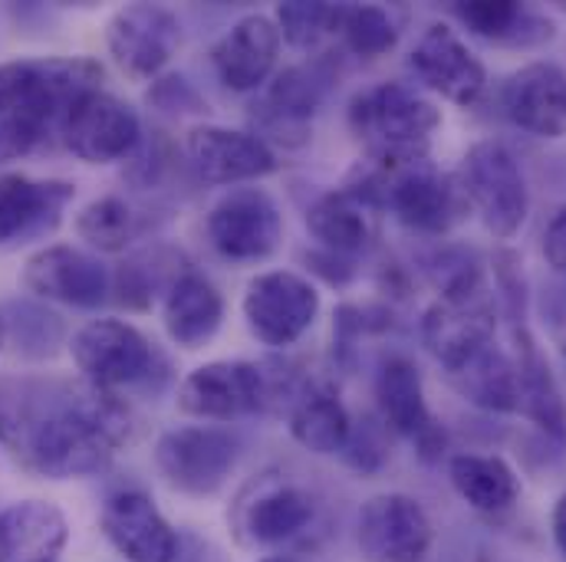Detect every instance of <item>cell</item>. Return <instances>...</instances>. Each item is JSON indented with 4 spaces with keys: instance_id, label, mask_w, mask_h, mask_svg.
I'll list each match as a JSON object with an SVG mask.
<instances>
[{
    "instance_id": "6da1fadb",
    "label": "cell",
    "mask_w": 566,
    "mask_h": 562,
    "mask_svg": "<svg viewBox=\"0 0 566 562\" xmlns=\"http://www.w3.org/2000/svg\"><path fill=\"white\" fill-rule=\"evenodd\" d=\"M129 409L96 385L3 389L0 441L36 474L53 480L103 470L129 437Z\"/></svg>"
},
{
    "instance_id": "7a4b0ae2",
    "label": "cell",
    "mask_w": 566,
    "mask_h": 562,
    "mask_svg": "<svg viewBox=\"0 0 566 562\" xmlns=\"http://www.w3.org/2000/svg\"><path fill=\"white\" fill-rule=\"evenodd\" d=\"M103 66L86 56L13 60L0 66V126L27 141L43 145L63 129L73 106L96 93Z\"/></svg>"
},
{
    "instance_id": "3957f363",
    "label": "cell",
    "mask_w": 566,
    "mask_h": 562,
    "mask_svg": "<svg viewBox=\"0 0 566 562\" xmlns=\"http://www.w3.org/2000/svg\"><path fill=\"white\" fill-rule=\"evenodd\" d=\"M349 123L379 161L419 165L428 155L431 132L438 129L441 116L416 89L402 83H382L356 96Z\"/></svg>"
},
{
    "instance_id": "277c9868",
    "label": "cell",
    "mask_w": 566,
    "mask_h": 562,
    "mask_svg": "<svg viewBox=\"0 0 566 562\" xmlns=\"http://www.w3.org/2000/svg\"><path fill=\"white\" fill-rule=\"evenodd\" d=\"M494 303L474 271H458L444 283L441 299L424 312L422 339L428 352L454 372L481 349L494 346Z\"/></svg>"
},
{
    "instance_id": "5b68a950",
    "label": "cell",
    "mask_w": 566,
    "mask_h": 562,
    "mask_svg": "<svg viewBox=\"0 0 566 562\" xmlns=\"http://www.w3.org/2000/svg\"><path fill=\"white\" fill-rule=\"evenodd\" d=\"M464 201L494 237H514L527 221V181L517 158L501 141H478L461 165Z\"/></svg>"
},
{
    "instance_id": "8992f818",
    "label": "cell",
    "mask_w": 566,
    "mask_h": 562,
    "mask_svg": "<svg viewBox=\"0 0 566 562\" xmlns=\"http://www.w3.org/2000/svg\"><path fill=\"white\" fill-rule=\"evenodd\" d=\"M155 464L165 480L191 497H211L238 464V441L221 427H175L155 444Z\"/></svg>"
},
{
    "instance_id": "52a82bcc",
    "label": "cell",
    "mask_w": 566,
    "mask_h": 562,
    "mask_svg": "<svg viewBox=\"0 0 566 562\" xmlns=\"http://www.w3.org/2000/svg\"><path fill=\"white\" fill-rule=\"evenodd\" d=\"M73 362L90 385L116 392L139 385L155 372V349L123 319H93L73 336Z\"/></svg>"
},
{
    "instance_id": "ba28073f",
    "label": "cell",
    "mask_w": 566,
    "mask_h": 562,
    "mask_svg": "<svg viewBox=\"0 0 566 562\" xmlns=\"http://www.w3.org/2000/svg\"><path fill=\"white\" fill-rule=\"evenodd\" d=\"M208 234L228 261H264L281 244V208L261 188L231 191L214 204Z\"/></svg>"
},
{
    "instance_id": "9c48e42d",
    "label": "cell",
    "mask_w": 566,
    "mask_h": 562,
    "mask_svg": "<svg viewBox=\"0 0 566 562\" xmlns=\"http://www.w3.org/2000/svg\"><path fill=\"white\" fill-rule=\"evenodd\" d=\"M356 540L369 562H422L431 550V520L419 500L379 494L359 510Z\"/></svg>"
},
{
    "instance_id": "30bf717a",
    "label": "cell",
    "mask_w": 566,
    "mask_h": 562,
    "mask_svg": "<svg viewBox=\"0 0 566 562\" xmlns=\"http://www.w3.org/2000/svg\"><path fill=\"white\" fill-rule=\"evenodd\" d=\"M319 312V293L296 274L274 271L251 280L244 296V316L251 332L264 346H293L316 319Z\"/></svg>"
},
{
    "instance_id": "8fae6325",
    "label": "cell",
    "mask_w": 566,
    "mask_h": 562,
    "mask_svg": "<svg viewBox=\"0 0 566 562\" xmlns=\"http://www.w3.org/2000/svg\"><path fill=\"white\" fill-rule=\"evenodd\" d=\"M60 136L76 158L90 165H109L136 151L142 126L133 106H126L113 93L96 89L73 106Z\"/></svg>"
},
{
    "instance_id": "7c38bea8",
    "label": "cell",
    "mask_w": 566,
    "mask_h": 562,
    "mask_svg": "<svg viewBox=\"0 0 566 562\" xmlns=\"http://www.w3.org/2000/svg\"><path fill=\"white\" fill-rule=\"evenodd\" d=\"M113 60L136 79H151L175 56L181 43V26L171 10L155 3H129L113 13L109 30Z\"/></svg>"
},
{
    "instance_id": "4fadbf2b",
    "label": "cell",
    "mask_w": 566,
    "mask_h": 562,
    "mask_svg": "<svg viewBox=\"0 0 566 562\" xmlns=\"http://www.w3.org/2000/svg\"><path fill=\"white\" fill-rule=\"evenodd\" d=\"M264 405V375L251 362H208L178 389V409L191 418L231 422Z\"/></svg>"
},
{
    "instance_id": "5bb4252c",
    "label": "cell",
    "mask_w": 566,
    "mask_h": 562,
    "mask_svg": "<svg viewBox=\"0 0 566 562\" xmlns=\"http://www.w3.org/2000/svg\"><path fill=\"white\" fill-rule=\"evenodd\" d=\"M23 286L40 299L66 303L76 309H96L109 296V271L99 257L56 244L36 251L23 267Z\"/></svg>"
},
{
    "instance_id": "9a60e30c",
    "label": "cell",
    "mask_w": 566,
    "mask_h": 562,
    "mask_svg": "<svg viewBox=\"0 0 566 562\" xmlns=\"http://www.w3.org/2000/svg\"><path fill=\"white\" fill-rule=\"evenodd\" d=\"M185 158L198 178L211 184H238L264 178L277 168L268 141L251 132H234L221 126H198L185 139Z\"/></svg>"
},
{
    "instance_id": "2e32d148",
    "label": "cell",
    "mask_w": 566,
    "mask_h": 562,
    "mask_svg": "<svg viewBox=\"0 0 566 562\" xmlns=\"http://www.w3.org/2000/svg\"><path fill=\"white\" fill-rule=\"evenodd\" d=\"M103 533L129 562H175L178 537L142 490H119L103 507Z\"/></svg>"
},
{
    "instance_id": "e0dca14e",
    "label": "cell",
    "mask_w": 566,
    "mask_h": 562,
    "mask_svg": "<svg viewBox=\"0 0 566 562\" xmlns=\"http://www.w3.org/2000/svg\"><path fill=\"white\" fill-rule=\"evenodd\" d=\"M507 119L541 139L566 136V73L554 63H531L517 70L501 93Z\"/></svg>"
},
{
    "instance_id": "ac0fdd59",
    "label": "cell",
    "mask_w": 566,
    "mask_h": 562,
    "mask_svg": "<svg viewBox=\"0 0 566 562\" xmlns=\"http://www.w3.org/2000/svg\"><path fill=\"white\" fill-rule=\"evenodd\" d=\"M76 188L70 181H36L27 174L0 178V247L50 234Z\"/></svg>"
},
{
    "instance_id": "d6986e66",
    "label": "cell",
    "mask_w": 566,
    "mask_h": 562,
    "mask_svg": "<svg viewBox=\"0 0 566 562\" xmlns=\"http://www.w3.org/2000/svg\"><path fill=\"white\" fill-rule=\"evenodd\" d=\"M412 66L422 76V83L458 106H471L484 93V83H488L481 60L444 23H434L424 30V36L412 53Z\"/></svg>"
},
{
    "instance_id": "ffe728a7",
    "label": "cell",
    "mask_w": 566,
    "mask_h": 562,
    "mask_svg": "<svg viewBox=\"0 0 566 562\" xmlns=\"http://www.w3.org/2000/svg\"><path fill=\"white\" fill-rule=\"evenodd\" d=\"M281 53V26L261 13L238 20L214 46L211 60L218 70V79L234 89V93H251L258 89Z\"/></svg>"
},
{
    "instance_id": "44dd1931",
    "label": "cell",
    "mask_w": 566,
    "mask_h": 562,
    "mask_svg": "<svg viewBox=\"0 0 566 562\" xmlns=\"http://www.w3.org/2000/svg\"><path fill=\"white\" fill-rule=\"evenodd\" d=\"M389 204L399 221L422 234H444L464 214V191L454 178L438 174L431 168L412 165L389 188Z\"/></svg>"
},
{
    "instance_id": "7402d4cb",
    "label": "cell",
    "mask_w": 566,
    "mask_h": 562,
    "mask_svg": "<svg viewBox=\"0 0 566 562\" xmlns=\"http://www.w3.org/2000/svg\"><path fill=\"white\" fill-rule=\"evenodd\" d=\"M66 517L46 500H20L0 513V562H60Z\"/></svg>"
},
{
    "instance_id": "603a6c76",
    "label": "cell",
    "mask_w": 566,
    "mask_h": 562,
    "mask_svg": "<svg viewBox=\"0 0 566 562\" xmlns=\"http://www.w3.org/2000/svg\"><path fill=\"white\" fill-rule=\"evenodd\" d=\"M224 319V299L214 289V283L205 280L201 274H181L171 283L165 299V329L168 336L185 346L198 349L205 346Z\"/></svg>"
},
{
    "instance_id": "cb8c5ba5",
    "label": "cell",
    "mask_w": 566,
    "mask_h": 562,
    "mask_svg": "<svg viewBox=\"0 0 566 562\" xmlns=\"http://www.w3.org/2000/svg\"><path fill=\"white\" fill-rule=\"evenodd\" d=\"M310 234L336 254H359L369 247L373 221L359 191H333L306 214Z\"/></svg>"
},
{
    "instance_id": "d4e9b609",
    "label": "cell",
    "mask_w": 566,
    "mask_h": 562,
    "mask_svg": "<svg viewBox=\"0 0 566 562\" xmlns=\"http://www.w3.org/2000/svg\"><path fill=\"white\" fill-rule=\"evenodd\" d=\"M454 13L461 17V23L494 43H544L554 36V23L537 17L534 10L511 3V0H471V3H458Z\"/></svg>"
},
{
    "instance_id": "484cf974",
    "label": "cell",
    "mask_w": 566,
    "mask_h": 562,
    "mask_svg": "<svg viewBox=\"0 0 566 562\" xmlns=\"http://www.w3.org/2000/svg\"><path fill=\"white\" fill-rule=\"evenodd\" d=\"M454 490L481 513H504L514 507L521 484L517 474L501 457L484 454H458L448 467Z\"/></svg>"
},
{
    "instance_id": "4316f807",
    "label": "cell",
    "mask_w": 566,
    "mask_h": 562,
    "mask_svg": "<svg viewBox=\"0 0 566 562\" xmlns=\"http://www.w3.org/2000/svg\"><path fill=\"white\" fill-rule=\"evenodd\" d=\"M376 395H379L386 422L392 424L399 434L424 437L431 431V415H428V405H424L422 375H419V369L409 359L392 356V359L382 362L379 382H376Z\"/></svg>"
},
{
    "instance_id": "83f0119b",
    "label": "cell",
    "mask_w": 566,
    "mask_h": 562,
    "mask_svg": "<svg viewBox=\"0 0 566 562\" xmlns=\"http://www.w3.org/2000/svg\"><path fill=\"white\" fill-rule=\"evenodd\" d=\"M454 389L478 409L488 412H517V369L494 346L471 356L451 372Z\"/></svg>"
},
{
    "instance_id": "f1b7e54d",
    "label": "cell",
    "mask_w": 566,
    "mask_h": 562,
    "mask_svg": "<svg viewBox=\"0 0 566 562\" xmlns=\"http://www.w3.org/2000/svg\"><path fill=\"white\" fill-rule=\"evenodd\" d=\"M517 369V409L541 424L547 434L566 441V402L557 389V379L551 375L544 356L534 349L531 339L521 346V359L514 362Z\"/></svg>"
},
{
    "instance_id": "f546056e",
    "label": "cell",
    "mask_w": 566,
    "mask_h": 562,
    "mask_svg": "<svg viewBox=\"0 0 566 562\" xmlns=\"http://www.w3.org/2000/svg\"><path fill=\"white\" fill-rule=\"evenodd\" d=\"M293 437L313 454H336L349 444V415L333 392H310L300 399L290 418Z\"/></svg>"
},
{
    "instance_id": "4dcf8cb0",
    "label": "cell",
    "mask_w": 566,
    "mask_h": 562,
    "mask_svg": "<svg viewBox=\"0 0 566 562\" xmlns=\"http://www.w3.org/2000/svg\"><path fill=\"white\" fill-rule=\"evenodd\" d=\"M313 520V500L296 487H277L254 500L248 513V530L254 543H283L296 537Z\"/></svg>"
},
{
    "instance_id": "1f68e13d",
    "label": "cell",
    "mask_w": 566,
    "mask_h": 562,
    "mask_svg": "<svg viewBox=\"0 0 566 562\" xmlns=\"http://www.w3.org/2000/svg\"><path fill=\"white\" fill-rule=\"evenodd\" d=\"M76 234L106 254H119L136 237V211L123 198H99L76 218Z\"/></svg>"
},
{
    "instance_id": "d6a6232c",
    "label": "cell",
    "mask_w": 566,
    "mask_h": 562,
    "mask_svg": "<svg viewBox=\"0 0 566 562\" xmlns=\"http://www.w3.org/2000/svg\"><path fill=\"white\" fill-rule=\"evenodd\" d=\"M339 30L353 53L359 56H382L396 46V23L379 7H343Z\"/></svg>"
},
{
    "instance_id": "836d02e7",
    "label": "cell",
    "mask_w": 566,
    "mask_h": 562,
    "mask_svg": "<svg viewBox=\"0 0 566 562\" xmlns=\"http://www.w3.org/2000/svg\"><path fill=\"white\" fill-rule=\"evenodd\" d=\"M339 17H343V7H333V3H303V0L281 3V10H277L283 36L293 46H313L323 33H329V30L339 26Z\"/></svg>"
},
{
    "instance_id": "e575fe53",
    "label": "cell",
    "mask_w": 566,
    "mask_h": 562,
    "mask_svg": "<svg viewBox=\"0 0 566 562\" xmlns=\"http://www.w3.org/2000/svg\"><path fill=\"white\" fill-rule=\"evenodd\" d=\"M13 332L27 356H50L63 336V326H60V316L23 303V306H13Z\"/></svg>"
},
{
    "instance_id": "d590c367",
    "label": "cell",
    "mask_w": 566,
    "mask_h": 562,
    "mask_svg": "<svg viewBox=\"0 0 566 562\" xmlns=\"http://www.w3.org/2000/svg\"><path fill=\"white\" fill-rule=\"evenodd\" d=\"M544 257L557 274L566 277V208L554 214V221L544 231Z\"/></svg>"
},
{
    "instance_id": "8d00e7d4",
    "label": "cell",
    "mask_w": 566,
    "mask_h": 562,
    "mask_svg": "<svg viewBox=\"0 0 566 562\" xmlns=\"http://www.w3.org/2000/svg\"><path fill=\"white\" fill-rule=\"evenodd\" d=\"M554 540H557V547L564 550L566 556V494L554 507Z\"/></svg>"
},
{
    "instance_id": "74e56055",
    "label": "cell",
    "mask_w": 566,
    "mask_h": 562,
    "mask_svg": "<svg viewBox=\"0 0 566 562\" xmlns=\"http://www.w3.org/2000/svg\"><path fill=\"white\" fill-rule=\"evenodd\" d=\"M3 342H7V319L0 316V349H3Z\"/></svg>"
},
{
    "instance_id": "f35d334b",
    "label": "cell",
    "mask_w": 566,
    "mask_h": 562,
    "mask_svg": "<svg viewBox=\"0 0 566 562\" xmlns=\"http://www.w3.org/2000/svg\"><path fill=\"white\" fill-rule=\"evenodd\" d=\"M264 562H293V560H283V556H271V560H264Z\"/></svg>"
},
{
    "instance_id": "ab89813d",
    "label": "cell",
    "mask_w": 566,
    "mask_h": 562,
    "mask_svg": "<svg viewBox=\"0 0 566 562\" xmlns=\"http://www.w3.org/2000/svg\"><path fill=\"white\" fill-rule=\"evenodd\" d=\"M564 365H566V346H564Z\"/></svg>"
}]
</instances>
